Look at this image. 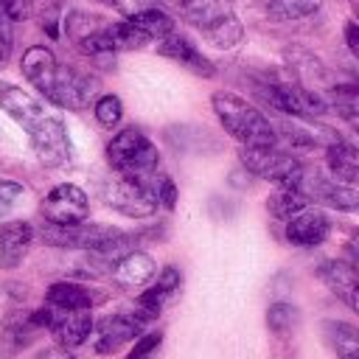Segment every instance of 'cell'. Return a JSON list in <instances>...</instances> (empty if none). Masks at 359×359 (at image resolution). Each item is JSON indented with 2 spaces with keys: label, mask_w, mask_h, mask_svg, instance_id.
I'll use <instances>...</instances> for the list:
<instances>
[{
  "label": "cell",
  "mask_w": 359,
  "mask_h": 359,
  "mask_svg": "<svg viewBox=\"0 0 359 359\" xmlns=\"http://www.w3.org/2000/svg\"><path fill=\"white\" fill-rule=\"evenodd\" d=\"M210 107L219 118V123L224 126V132L238 140L241 146H272L278 143V129L275 123L258 109L252 107L247 98L219 90L210 95Z\"/></svg>",
  "instance_id": "6da1fadb"
},
{
  "label": "cell",
  "mask_w": 359,
  "mask_h": 359,
  "mask_svg": "<svg viewBox=\"0 0 359 359\" xmlns=\"http://www.w3.org/2000/svg\"><path fill=\"white\" fill-rule=\"evenodd\" d=\"M180 17L219 50H233L244 39V25L227 0H174Z\"/></svg>",
  "instance_id": "7a4b0ae2"
},
{
  "label": "cell",
  "mask_w": 359,
  "mask_h": 359,
  "mask_svg": "<svg viewBox=\"0 0 359 359\" xmlns=\"http://www.w3.org/2000/svg\"><path fill=\"white\" fill-rule=\"evenodd\" d=\"M107 163L118 177H132V180H146L157 171L160 165V151L157 146L135 126H126L115 132L107 143Z\"/></svg>",
  "instance_id": "3957f363"
},
{
  "label": "cell",
  "mask_w": 359,
  "mask_h": 359,
  "mask_svg": "<svg viewBox=\"0 0 359 359\" xmlns=\"http://www.w3.org/2000/svg\"><path fill=\"white\" fill-rule=\"evenodd\" d=\"M241 165L264 180H272L278 188H300V180L306 174V165L280 149L278 143L272 146H241Z\"/></svg>",
  "instance_id": "277c9868"
},
{
  "label": "cell",
  "mask_w": 359,
  "mask_h": 359,
  "mask_svg": "<svg viewBox=\"0 0 359 359\" xmlns=\"http://www.w3.org/2000/svg\"><path fill=\"white\" fill-rule=\"evenodd\" d=\"M101 196L107 208L118 210L126 219H149L157 213V199L149 188L146 180H132V177H112L101 185Z\"/></svg>",
  "instance_id": "5b68a950"
},
{
  "label": "cell",
  "mask_w": 359,
  "mask_h": 359,
  "mask_svg": "<svg viewBox=\"0 0 359 359\" xmlns=\"http://www.w3.org/2000/svg\"><path fill=\"white\" fill-rule=\"evenodd\" d=\"M42 216L48 224H59V227H70V224H81L90 219V199L87 194L73 185V182H59L56 188H50L39 205Z\"/></svg>",
  "instance_id": "8992f818"
},
{
  "label": "cell",
  "mask_w": 359,
  "mask_h": 359,
  "mask_svg": "<svg viewBox=\"0 0 359 359\" xmlns=\"http://www.w3.org/2000/svg\"><path fill=\"white\" fill-rule=\"evenodd\" d=\"M28 137H31V149H34L36 160L45 168H59V165L70 163V137L59 118L45 115L42 121H36L28 129Z\"/></svg>",
  "instance_id": "52a82bcc"
},
{
  "label": "cell",
  "mask_w": 359,
  "mask_h": 359,
  "mask_svg": "<svg viewBox=\"0 0 359 359\" xmlns=\"http://www.w3.org/2000/svg\"><path fill=\"white\" fill-rule=\"evenodd\" d=\"M98 90H101V81L93 73H84V70L67 65V67H59L50 104H56L62 109H87L90 104H95Z\"/></svg>",
  "instance_id": "ba28073f"
},
{
  "label": "cell",
  "mask_w": 359,
  "mask_h": 359,
  "mask_svg": "<svg viewBox=\"0 0 359 359\" xmlns=\"http://www.w3.org/2000/svg\"><path fill=\"white\" fill-rule=\"evenodd\" d=\"M300 191L306 194V199L311 202H320V205H328L334 210H345V213H356L359 210V188H348L342 182H334L331 177H323V174H311L306 168L303 180H300Z\"/></svg>",
  "instance_id": "9c48e42d"
},
{
  "label": "cell",
  "mask_w": 359,
  "mask_h": 359,
  "mask_svg": "<svg viewBox=\"0 0 359 359\" xmlns=\"http://www.w3.org/2000/svg\"><path fill=\"white\" fill-rule=\"evenodd\" d=\"M180 289H182V269L174 266V264H168V266H163V269L157 272V280H154L146 292L137 294L132 311H135L143 323H149V320H154V317L165 309L168 300H174V297L180 294Z\"/></svg>",
  "instance_id": "30bf717a"
},
{
  "label": "cell",
  "mask_w": 359,
  "mask_h": 359,
  "mask_svg": "<svg viewBox=\"0 0 359 359\" xmlns=\"http://www.w3.org/2000/svg\"><path fill=\"white\" fill-rule=\"evenodd\" d=\"M143 320L135 311H115L107 314L93 331H95V351L98 353H118L129 339H137L143 334Z\"/></svg>",
  "instance_id": "8fae6325"
},
{
  "label": "cell",
  "mask_w": 359,
  "mask_h": 359,
  "mask_svg": "<svg viewBox=\"0 0 359 359\" xmlns=\"http://www.w3.org/2000/svg\"><path fill=\"white\" fill-rule=\"evenodd\" d=\"M59 67H62V65L56 62L53 50L45 48V45H31V48L22 53V59H20V70H22V76H25V79L45 95V101H50V95H53Z\"/></svg>",
  "instance_id": "7c38bea8"
},
{
  "label": "cell",
  "mask_w": 359,
  "mask_h": 359,
  "mask_svg": "<svg viewBox=\"0 0 359 359\" xmlns=\"http://www.w3.org/2000/svg\"><path fill=\"white\" fill-rule=\"evenodd\" d=\"M317 278L348 306L359 314V269L351 261H323L317 266Z\"/></svg>",
  "instance_id": "4fadbf2b"
},
{
  "label": "cell",
  "mask_w": 359,
  "mask_h": 359,
  "mask_svg": "<svg viewBox=\"0 0 359 359\" xmlns=\"http://www.w3.org/2000/svg\"><path fill=\"white\" fill-rule=\"evenodd\" d=\"M157 53L165 56V59H171V62H177L180 67L191 70L194 76H202V79H213L216 76V65L188 36H182V34H171V36L160 39L157 42Z\"/></svg>",
  "instance_id": "5bb4252c"
},
{
  "label": "cell",
  "mask_w": 359,
  "mask_h": 359,
  "mask_svg": "<svg viewBox=\"0 0 359 359\" xmlns=\"http://www.w3.org/2000/svg\"><path fill=\"white\" fill-rule=\"evenodd\" d=\"M283 233L294 247H320L331 236V219L320 208H306L283 224Z\"/></svg>",
  "instance_id": "9a60e30c"
},
{
  "label": "cell",
  "mask_w": 359,
  "mask_h": 359,
  "mask_svg": "<svg viewBox=\"0 0 359 359\" xmlns=\"http://www.w3.org/2000/svg\"><path fill=\"white\" fill-rule=\"evenodd\" d=\"M0 109L14 118L20 126L31 129L36 121L45 118V107L39 98H34L28 90L11 84V81H0Z\"/></svg>",
  "instance_id": "2e32d148"
},
{
  "label": "cell",
  "mask_w": 359,
  "mask_h": 359,
  "mask_svg": "<svg viewBox=\"0 0 359 359\" xmlns=\"http://www.w3.org/2000/svg\"><path fill=\"white\" fill-rule=\"evenodd\" d=\"M93 328H95V323H93L90 311H59V309H53V320L48 325L56 345H62L67 351L84 345L87 337L93 334Z\"/></svg>",
  "instance_id": "e0dca14e"
},
{
  "label": "cell",
  "mask_w": 359,
  "mask_h": 359,
  "mask_svg": "<svg viewBox=\"0 0 359 359\" xmlns=\"http://www.w3.org/2000/svg\"><path fill=\"white\" fill-rule=\"evenodd\" d=\"M157 278V261L143 250H129L112 266V280L121 289H140Z\"/></svg>",
  "instance_id": "ac0fdd59"
},
{
  "label": "cell",
  "mask_w": 359,
  "mask_h": 359,
  "mask_svg": "<svg viewBox=\"0 0 359 359\" xmlns=\"http://www.w3.org/2000/svg\"><path fill=\"white\" fill-rule=\"evenodd\" d=\"M325 168L334 182H342L348 188H359V149L342 137L331 140L325 146Z\"/></svg>",
  "instance_id": "d6986e66"
},
{
  "label": "cell",
  "mask_w": 359,
  "mask_h": 359,
  "mask_svg": "<svg viewBox=\"0 0 359 359\" xmlns=\"http://www.w3.org/2000/svg\"><path fill=\"white\" fill-rule=\"evenodd\" d=\"M34 224L31 222H3L0 224V269H17L20 261L28 255V247L34 241Z\"/></svg>",
  "instance_id": "ffe728a7"
},
{
  "label": "cell",
  "mask_w": 359,
  "mask_h": 359,
  "mask_svg": "<svg viewBox=\"0 0 359 359\" xmlns=\"http://www.w3.org/2000/svg\"><path fill=\"white\" fill-rule=\"evenodd\" d=\"M36 325L31 320V311H22V314H8L6 323L0 325V359H11L17 356L20 351H25L34 337H36Z\"/></svg>",
  "instance_id": "44dd1931"
},
{
  "label": "cell",
  "mask_w": 359,
  "mask_h": 359,
  "mask_svg": "<svg viewBox=\"0 0 359 359\" xmlns=\"http://www.w3.org/2000/svg\"><path fill=\"white\" fill-rule=\"evenodd\" d=\"M45 300H48L50 309H59V311H90L93 303H95V294L84 283L56 280V283L48 286Z\"/></svg>",
  "instance_id": "7402d4cb"
},
{
  "label": "cell",
  "mask_w": 359,
  "mask_h": 359,
  "mask_svg": "<svg viewBox=\"0 0 359 359\" xmlns=\"http://www.w3.org/2000/svg\"><path fill=\"white\" fill-rule=\"evenodd\" d=\"M323 337L337 353V359H359V328L342 320H325Z\"/></svg>",
  "instance_id": "603a6c76"
},
{
  "label": "cell",
  "mask_w": 359,
  "mask_h": 359,
  "mask_svg": "<svg viewBox=\"0 0 359 359\" xmlns=\"http://www.w3.org/2000/svg\"><path fill=\"white\" fill-rule=\"evenodd\" d=\"M129 22L135 25V28H140L149 39H165V36H171V34H177V22H174V17L168 14V11H163L160 6H151V8H146V11H140V14H135V17H129Z\"/></svg>",
  "instance_id": "cb8c5ba5"
},
{
  "label": "cell",
  "mask_w": 359,
  "mask_h": 359,
  "mask_svg": "<svg viewBox=\"0 0 359 359\" xmlns=\"http://www.w3.org/2000/svg\"><path fill=\"white\" fill-rule=\"evenodd\" d=\"M62 25H65V34H67V39L79 48L84 39H90L93 34H98L101 28H107L109 25V20H104L101 14H93V11H67V17L62 20Z\"/></svg>",
  "instance_id": "d4e9b609"
},
{
  "label": "cell",
  "mask_w": 359,
  "mask_h": 359,
  "mask_svg": "<svg viewBox=\"0 0 359 359\" xmlns=\"http://www.w3.org/2000/svg\"><path fill=\"white\" fill-rule=\"evenodd\" d=\"M323 3L325 0H264V8L278 22H294L317 14Z\"/></svg>",
  "instance_id": "484cf974"
},
{
  "label": "cell",
  "mask_w": 359,
  "mask_h": 359,
  "mask_svg": "<svg viewBox=\"0 0 359 359\" xmlns=\"http://www.w3.org/2000/svg\"><path fill=\"white\" fill-rule=\"evenodd\" d=\"M306 208H309V199L300 188H275V194L266 199V210L280 222H289Z\"/></svg>",
  "instance_id": "4316f807"
},
{
  "label": "cell",
  "mask_w": 359,
  "mask_h": 359,
  "mask_svg": "<svg viewBox=\"0 0 359 359\" xmlns=\"http://www.w3.org/2000/svg\"><path fill=\"white\" fill-rule=\"evenodd\" d=\"M109 42H112V50H140L151 39L140 28H135L129 20H123V22H109Z\"/></svg>",
  "instance_id": "83f0119b"
},
{
  "label": "cell",
  "mask_w": 359,
  "mask_h": 359,
  "mask_svg": "<svg viewBox=\"0 0 359 359\" xmlns=\"http://www.w3.org/2000/svg\"><path fill=\"white\" fill-rule=\"evenodd\" d=\"M297 323V306L286 303V300H278L266 309V328L275 334V337H283L294 328Z\"/></svg>",
  "instance_id": "f1b7e54d"
},
{
  "label": "cell",
  "mask_w": 359,
  "mask_h": 359,
  "mask_svg": "<svg viewBox=\"0 0 359 359\" xmlns=\"http://www.w3.org/2000/svg\"><path fill=\"white\" fill-rule=\"evenodd\" d=\"M93 115L104 129H115L121 123V118H123V101L118 95H112V93H101L95 98V104H93Z\"/></svg>",
  "instance_id": "f546056e"
},
{
  "label": "cell",
  "mask_w": 359,
  "mask_h": 359,
  "mask_svg": "<svg viewBox=\"0 0 359 359\" xmlns=\"http://www.w3.org/2000/svg\"><path fill=\"white\" fill-rule=\"evenodd\" d=\"M146 182H149V188H151V194H154V199H157L160 208H165V210H174L177 208L180 191H177V185H174V180L168 174H157L154 171L151 177H146Z\"/></svg>",
  "instance_id": "4dcf8cb0"
},
{
  "label": "cell",
  "mask_w": 359,
  "mask_h": 359,
  "mask_svg": "<svg viewBox=\"0 0 359 359\" xmlns=\"http://www.w3.org/2000/svg\"><path fill=\"white\" fill-rule=\"evenodd\" d=\"M25 196V188L17 182V180H8V177H0V216H8L20 199Z\"/></svg>",
  "instance_id": "1f68e13d"
},
{
  "label": "cell",
  "mask_w": 359,
  "mask_h": 359,
  "mask_svg": "<svg viewBox=\"0 0 359 359\" xmlns=\"http://www.w3.org/2000/svg\"><path fill=\"white\" fill-rule=\"evenodd\" d=\"M160 342H163V334L160 331L140 334L135 339V348L129 351V359H154V351L160 348Z\"/></svg>",
  "instance_id": "d6a6232c"
},
{
  "label": "cell",
  "mask_w": 359,
  "mask_h": 359,
  "mask_svg": "<svg viewBox=\"0 0 359 359\" xmlns=\"http://www.w3.org/2000/svg\"><path fill=\"white\" fill-rule=\"evenodd\" d=\"M11 48H14V20L0 11V65L8 62Z\"/></svg>",
  "instance_id": "836d02e7"
},
{
  "label": "cell",
  "mask_w": 359,
  "mask_h": 359,
  "mask_svg": "<svg viewBox=\"0 0 359 359\" xmlns=\"http://www.w3.org/2000/svg\"><path fill=\"white\" fill-rule=\"evenodd\" d=\"M101 3H107L109 8H115L118 14H123L126 20L135 17V14H140V11H146V8H151V6H157L154 0H101Z\"/></svg>",
  "instance_id": "e575fe53"
},
{
  "label": "cell",
  "mask_w": 359,
  "mask_h": 359,
  "mask_svg": "<svg viewBox=\"0 0 359 359\" xmlns=\"http://www.w3.org/2000/svg\"><path fill=\"white\" fill-rule=\"evenodd\" d=\"M342 39H345V45H348V53L359 62V22H356V20L345 22V28H342Z\"/></svg>",
  "instance_id": "d590c367"
},
{
  "label": "cell",
  "mask_w": 359,
  "mask_h": 359,
  "mask_svg": "<svg viewBox=\"0 0 359 359\" xmlns=\"http://www.w3.org/2000/svg\"><path fill=\"white\" fill-rule=\"evenodd\" d=\"M31 359H76L67 348H62V345H53V348H42L39 353H34Z\"/></svg>",
  "instance_id": "8d00e7d4"
},
{
  "label": "cell",
  "mask_w": 359,
  "mask_h": 359,
  "mask_svg": "<svg viewBox=\"0 0 359 359\" xmlns=\"http://www.w3.org/2000/svg\"><path fill=\"white\" fill-rule=\"evenodd\" d=\"M348 258H351V264L359 269V244H353V241L348 244Z\"/></svg>",
  "instance_id": "74e56055"
},
{
  "label": "cell",
  "mask_w": 359,
  "mask_h": 359,
  "mask_svg": "<svg viewBox=\"0 0 359 359\" xmlns=\"http://www.w3.org/2000/svg\"><path fill=\"white\" fill-rule=\"evenodd\" d=\"M356 22H359V3H356Z\"/></svg>",
  "instance_id": "f35d334b"
}]
</instances>
